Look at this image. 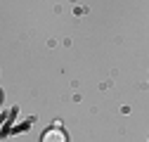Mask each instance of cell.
<instances>
[{"label":"cell","instance_id":"6da1fadb","mask_svg":"<svg viewBox=\"0 0 149 142\" xmlns=\"http://www.w3.org/2000/svg\"><path fill=\"white\" fill-rule=\"evenodd\" d=\"M43 142H66V135L59 130V128H52L43 135Z\"/></svg>","mask_w":149,"mask_h":142}]
</instances>
